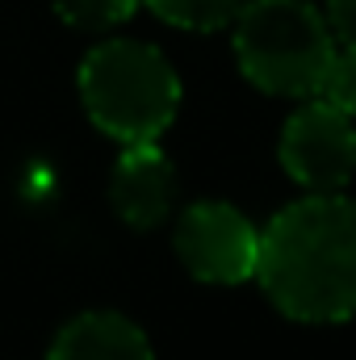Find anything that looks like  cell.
<instances>
[{
	"label": "cell",
	"mask_w": 356,
	"mask_h": 360,
	"mask_svg": "<svg viewBox=\"0 0 356 360\" xmlns=\"http://www.w3.org/2000/svg\"><path fill=\"white\" fill-rule=\"evenodd\" d=\"M46 360H151V344L130 319L92 310L55 335Z\"/></svg>",
	"instance_id": "obj_7"
},
{
	"label": "cell",
	"mask_w": 356,
	"mask_h": 360,
	"mask_svg": "<svg viewBox=\"0 0 356 360\" xmlns=\"http://www.w3.org/2000/svg\"><path fill=\"white\" fill-rule=\"evenodd\" d=\"M336 55V34L306 0H248L235 17L243 76L276 96H310Z\"/></svg>",
	"instance_id": "obj_3"
},
{
	"label": "cell",
	"mask_w": 356,
	"mask_h": 360,
	"mask_svg": "<svg viewBox=\"0 0 356 360\" xmlns=\"http://www.w3.org/2000/svg\"><path fill=\"white\" fill-rule=\"evenodd\" d=\"M319 101H327L340 113L356 117V46H344V51L331 55V63L319 80Z\"/></svg>",
	"instance_id": "obj_10"
},
{
	"label": "cell",
	"mask_w": 356,
	"mask_h": 360,
	"mask_svg": "<svg viewBox=\"0 0 356 360\" xmlns=\"http://www.w3.org/2000/svg\"><path fill=\"white\" fill-rule=\"evenodd\" d=\"M256 276L272 306L298 323L356 314V201L314 193L272 218L260 235Z\"/></svg>",
	"instance_id": "obj_1"
},
{
	"label": "cell",
	"mask_w": 356,
	"mask_h": 360,
	"mask_svg": "<svg viewBox=\"0 0 356 360\" xmlns=\"http://www.w3.org/2000/svg\"><path fill=\"white\" fill-rule=\"evenodd\" d=\"M147 4L180 30H218L235 21L248 0H147Z\"/></svg>",
	"instance_id": "obj_8"
},
{
	"label": "cell",
	"mask_w": 356,
	"mask_h": 360,
	"mask_svg": "<svg viewBox=\"0 0 356 360\" xmlns=\"http://www.w3.org/2000/svg\"><path fill=\"white\" fill-rule=\"evenodd\" d=\"M80 96L89 117L117 143H155L180 105L172 63L143 42H105L80 63Z\"/></svg>",
	"instance_id": "obj_2"
},
{
	"label": "cell",
	"mask_w": 356,
	"mask_h": 360,
	"mask_svg": "<svg viewBox=\"0 0 356 360\" xmlns=\"http://www.w3.org/2000/svg\"><path fill=\"white\" fill-rule=\"evenodd\" d=\"M143 0H55L59 17L76 30H105V25H117L126 21Z\"/></svg>",
	"instance_id": "obj_9"
},
{
	"label": "cell",
	"mask_w": 356,
	"mask_h": 360,
	"mask_svg": "<svg viewBox=\"0 0 356 360\" xmlns=\"http://www.w3.org/2000/svg\"><path fill=\"white\" fill-rule=\"evenodd\" d=\"M177 252L197 281L239 285L256 276L260 235L235 205L201 201L177 222Z\"/></svg>",
	"instance_id": "obj_4"
},
{
	"label": "cell",
	"mask_w": 356,
	"mask_h": 360,
	"mask_svg": "<svg viewBox=\"0 0 356 360\" xmlns=\"http://www.w3.org/2000/svg\"><path fill=\"white\" fill-rule=\"evenodd\" d=\"M327 25L344 46H356V0H327Z\"/></svg>",
	"instance_id": "obj_11"
},
{
	"label": "cell",
	"mask_w": 356,
	"mask_h": 360,
	"mask_svg": "<svg viewBox=\"0 0 356 360\" xmlns=\"http://www.w3.org/2000/svg\"><path fill=\"white\" fill-rule=\"evenodd\" d=\"M281 164L298 184H306L314 193H340L356 172L352 117L327 101L298 109L281 134Z\"/></svg>",
	"instance_id": "obj_5"
},
{
	"label": "cell",
	"mask_w": 356,
	"mask_h": 360,
	"mask_svg": "<svg viewBox=\"0 0 356 360\" xmlns=\"http://www.w3.org/2000/svg\"><path fill=\"white\" fill-rule=\"evenodd\" d=\"M113 210L122 214V222L147 231L160 226L177 201V168L168 164V155L155 143H126L117 168H113V184H109Z\"/></svg>",
	"instance_id": "obj_6"
}]
</instances>
